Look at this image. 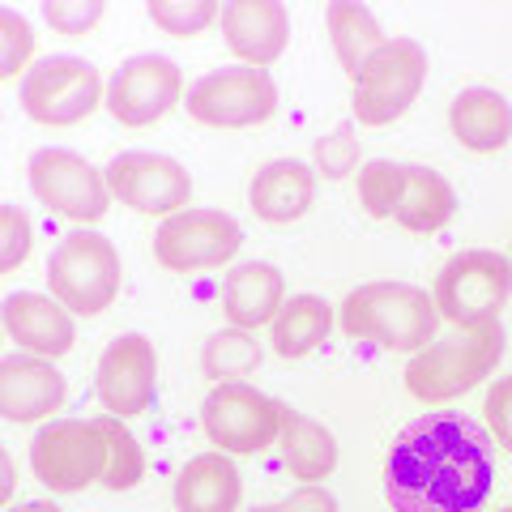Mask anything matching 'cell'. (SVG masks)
Here are the masks:
<instances>
[{"label": "cell", "instance_id": "cell-1", "mask_svg": "<svg viewBox=\"0 0 512 512\" xmlns=\"http://www.w3.org/2000/svg\"><path fill=\"white\" fill-rule=\"evenodd\" d=\"M495 487V448L461 410H427L402 427L384 457L393 512H478Z\"/></svg>", "mask_w": 512, "mask_h": 512}, {"label": "cell", "instance_id": "cell-2", "mask_svg": "<svg viewBox=\"0 0 512 512\" xmlns=\"http://www.w3.org/2000/svg\"><path fill=\"white\" fill-rule=\"evenodd\" d=\"M436 299L410 282H367L342 303V333L355 342L419 355L436 338Z\"/></svg>", "mask_w": 512, "mask_h": 512}, {"label": "cell", "instance_id": "cell-3", "mask_svg": "<svg viewBox=\"0 0 512 512\" xmlns=\"http://www.w3.org/2000/svg\"><path fill=\"white\" fill-rule=\"evenodd\" d=\"M500 359H504V325L487 320L478 329H466V338L457 333V338L431 342L427 350H419L406 367V389L427 406L453 402V397L470 393L474 384H483Z\"/></svg>", "mask_w": 512, "mask_h": 512}, {"label": "cell", "instance_id": "cell-4", "mask_svg": "<svg viewBox=\"0 0 512 512\" xmlns=\"http://www.w3.org/2000/svg\"><path fill=\"white\" fill-rule=\"evenodd\" d=\"M120 252L99 231L64 235L47 256V286L77 316H103L120 295Z\"/></svg>", "mask_w": 512, "mask_h": 512}, {"label": "cell", "instance_id": "cell-5", "mask_svg": "<svg viewBox=\"0 0 512 512\" xmlns=\"http://www.w3.org/2000/svg\"><path fill=\"white\" fill-rule=\"evenodd\" d=\"M512 295V261L500 252L470 248L457 252L436 278V312L457 329H478L500 320V308Z\"/></svg>", "mask_w": 512, "mask_h": 512}, {"label": "cell", "instance_id": "cell-6", "mask_svg": "<svg viewBox=\"0 0 512 512\" xmlns=\"http://www.w3.org/2000/svg\"><path fill=\"white\" fill-rule=\"evenodd\" d=\"M22 111L35 124L47 128H69L82 124L103 99V77L82 56H47L22 77Z\"/></svg>", "mask_w": 512, "mask_h": 512}, {"label": "cell", "instance_id": "cell-7", "mask_svg": "<svg viewBox=\"0 0 512 512\" xmlns=\"http://www.w3.org/2000/svg\"><path fill=\"white\" fill-rule=\"evenodd\" d=\"M427 82V52L414 39H389L355 77V120L367 128L402 120Z\"/></svg>", "mask_w": 512, "mask_h": 512}, {"label": "cell", "instance_id": "cell-8", "mask_svg": "<svg viewBox=\"0 0 512 512\" xmlns=\"http://www.w3.org/2000/svg\"><path fill=\"white\" fill-rule=\"evenodd\" d=\"M188 116L210 128H252L265 124L278 111V86L265 69L252 64H231V69H210L188 86Z\"/></svg>", "mask_w": 512, "mask_h": 512}, {"label": "cell", "instance_id": "cell-9", "mask_svg": "<svg viewBox=\"0 0 512 512\" xmlns=\"http://www.w3.org/2000/svg\"><path fill=\"white\" fill-rule=\"evenodd\" d=\"M30 470L47 491L73 495L99 483L107 474V440L99 423L82 419H60L47 423L35 440H30Z\"/></svg>", "mask_w": 512, "mask_h": 512}, {"label": "cell", "instance_id": "cell-10", "mask_svg": "<svg viewBox=\"0 0 512 512\" xmlns=\"http://www.w3.org/2000/svg\"><path fill=\"white\" fill-rule=\"evenodd\" d=\"M282 402L252 384H214L201 402V427L222 453H261L282 436Z\"/></svg>", "mask_w": 512, "mask_h": 512}, {"label": "cell", "instance_id": "cell-11", "mask_svg": "<svg viewBox=\"0 0 512 512\" xmlns=\"http://www.w3.org/2000/svg\"><path fill=\"white\" fill-rule=\"evenodd\" d=\"M26 175H30V192L47 210H56L73 222H99L111 205L107 175L73 150H56V146L35 150Z\"/></svg>", "mask_w": 512, "mask_h": 512}, {"label": "cell", "instance_id": "cell-12", "mask_svg": "<svg viewBox=\"0 0 512 512\" xmlns=\"http://www.w3.org/2000/svg\"><path fill=\"white\" fill-rule=\"evenodd\" d=\"M244 244L239 222L222 210H180L154 231V256L171 274L218 269Z\"/></svg>", "mask_w": 512, "mask_h": 512}, {"label": "cell", "instance_id": "cell-13", "mask_svg": "<svg viewBox=\"0 0 512 512\" xmlns=\"http://www.w3.org/2000/svg\"><path fill=\"white\" fill-rule=\"evenodd\" d=\"M107 184L111 197L137 214H180L192 201V175L184 163L171 154H150V150H124L107 163Z\"/></svg>", "mask_w": 512, "mask_h": 512}, {"label": "cell", "instance_id": "cell-14", "mask_svg": "<svg viewBox=\"0 0 512 512\" xmlns=\"http://www.w3.org/2000/svg\"><path fill=\"white\" fill-rule=\"evenodd\" d=\"M184 99V73L167 56H133L124 60L107 86V111L116 124L146 128L163 120L167 111Z\"/></svg>", "mask_w": 512, "mask_h": 512}, {"label": "cell", "instance_id": "cell-15", "mask_svg": "<svg viewBox=\"0 0 512 512\" xmlns=\"http://www.w3.org/2000/svg\"><path fill=\"white\" fill-rule=\"evenodd\" d=\"M154 384H158V355L154 342L141 333H120L116 342L103 346L99 372H94V389L107 414L116 419H133L154 402Z\"/></svg>", "mask_w": 512, "mask_h": 512}, {"label": "cell", "instance_id": "cell-16", "mask_svg": "<svg viewBox=\"0 0 512 512\" xmlns=\"http://www.w3.org/2000/svg\"><path fill=\"white\" fill-rule=\"evenodd\" d=\"M218 22L227 47L252 69L274 64L286 52V39H291V13L282 0H227Z\"/></svg>", "mask_w": 512, "mask_h": 512}, {"label": "cell", "instance_id": "cell-17", "mask_svg": "<svg viewBox=\"0 0 512 512\" xmlns=\"http://www.w3.org/2000/svg\"><path fill=\"white\" fill-rule=\"evenodd\" d=\"M5 333L39 359L69 355L73 342H77L73 312L64 308L56 295H39V291L5 295Z\"/></svg>", "mask_w": 512, "mask_h": 512}, {"label": "cell", "instance_id": "cell-18", "mask_svg": "<svg viewBox=\"0 0 512 512\" xmlns=\"http://www.w3.org/2000/svg\"><path fill=\"white\" fill-rule=\"evenodd\" d=\"M64 402V376L52 359L39 355H5L0 363V414L9 423H39Z\"/></svg>", "mask_w": 512, "mask_h": 512}, {"label": "cell", "instance_id": "cell-19", "mask_svg": "<svg viewBox=\"0 0 512 512\" xmlns=\"http://www.w3.org/2000/svg\"><path fill=\"white\" fill-rule=\"evenodd\" d=\"M248 201L256 218L265 222H295L312 210L316 201V171L299 158H274L252 175L248 184Z\"/></svg>", "mask_w": 512, "mask_h": 512}, {"label": "cell", "instance_id": "cell-20", "mask_svg": "<svg viewBox=\"0 0 512 512\" xmlns=\"http://www.w3.org/2000/svg\"><path fill=\"white\" fill-rule=\"evenodd\" d=\"M282 291L286 282L269 261H248L227 274L222 282V312L235 329H261L274 325V316L282 312Z\"/></svg>", "mask_w": 512, "mask_h": 512}, {"label": "cell", "instance_id": "cell-21", "mask_svg": "<svg viewBox=\"0 0 512 512\" xmlns=\"http://www.w3.org/2000/svg\"><path fill=\"white\" fill-rule=\"evenodd\" d=\"M448 128L466 150L474 154H495L508 146L512 137V107L500 90L487 86H470L461 90L453 107H448Z\"/></svg>", "mask_w": 512, "mask_h": 512}, {"label": "cell", "instance_id": "cell-22", "mask_svg": "<svg viewBox=\"0 0 512 512\" xmlns=\"http://www.w3.org/2000/svg\"><path fill=\"white\" fill-rule=\"evenodd\" d=\"M244 495V478L222 453H201L175 478V508L180 512H235Z\"/></svg>", "mask_w": 512, "mask_h": 512}, {"label": "cell", "instance_id": "cell-23", "mask_svg": "<svg viewBox=\"0 0 512 512\" xmlns=\"http://www.w3.org/2000/svg\"><path fill=\"white\" fill-rule=\"evenodd\" d=\"M278 448H282V466L291 470V478H299L303 487L329 478L333 466H338V440H333V431L325 423L308 419V414L291 410V406L282 410Z\"/></svg>", "mask_w": 512, "mask_h": 512}, {"label": "cell", "instance_id": "cell-24", "mask_svg": "<svg viewBox=\"0 0 512 512\" xmlns=\"http://www.w3.org/2000/svg\"><path fill=\"white\" fill-rule=\"evenodd\" d=\"M325 22H329L333 52H338L350 82H355V77L363 73V64L372 60L384 43H389L380 35V22L372 18V9L355 5V0H333V5L325 9Z\"/></svg>", "mask_w": 512, "mask_h": 512}, {"label": "cell", "instance_id": "cell-25", "mask_svg": "<svg viewBox=\"0 0 512 512\" xmlns=\"http://www.w3.org/2000/svg\"><path fill=\"white\" fill-rule=\"evenodd\" d=\"M333 329V308L320 295H295L291 303H282V312L269 325V342L282 359H303L329 338Z\"/></svg>", "mask_w": 512, "mask_h": 512}, {"label": "cell", "instance_id": "cell-26", "mask_svg": "<svg viewBox=\"0 0 512 512\" xmlns=\"http://www.w3.org/2000/svg\"><path fill=\"white\" fill-rule=\"evenodd\" d=\"M453 214H457L453 184L431 167H406V197H402V210H397V222H402L406 231L431 235V231L448 227Z\"/></svg>", "mask_w": 512, "mask_h": 512}, {"label": "cell", "instance_id": "cell-27", "mask_svg": "<svg viewBox=\"0 0 512 512\" xmlns=\"http://www.w3.org/2000/svg\"><path fill=\"white\" fill-rule=\"evenodd\" d=\"M261 367V342L248 329H222L201 346V372L214 384H235Z\"/></svg>", "mask_w": 512, "mask_h": 512}, {"label": "cell", "instance_id": "cell-28", "mask_svg": "<svg viewBox=\"0 0 512 512\" xmlns=\"http://www.w3.org/2000/svg\"><path fill=\"white\" fill-rule=\"evenodd\" d=\"M94 423H99L103 440H107V474H103V483L111 491L137 487L141 474H146V453H141L137 436L116 419V414H103V419H94Z\"/></svg>", "mask_w": 512, "mask_h": 512}, {"label": "cell", "instance_id": "cell-29", "mask_svg": "<svg viewBox=\"0 0 512 512\" xmlns=\"http://www.w3.org/2000/svg\"><path fill=\"white\" fill-rule=\"evenodd\" d=\"M406 197V163H389V158H372L359 167V205L372 218H397Z\"/></svg>", "mask_w": 512, "mask_h": 512}, {"label": "cell", "instance_id": "cell-30", "mask_svg": "<svg viewBox=\"0 0 512 512\" xmlns=\"http://www.w3.org/2000/svg\"><path fill=\"white\" fill-rule=\"evenodd\" d=\"M146 13H150L154 26L167 30V35L192 39V35L210 30L222 18V5H218V0H150Z\"/></svg>", "mask_w": 512, "mask_h": 512}, {"label": "cell", "instance_id": "cell-31", "mask_svg": "<svg viewBox=\"0 0 512 512\" xmlns=\"http://www.w3.org/2000/svg\"><path fill=\"white\" fill-rule=\"evenodd\" d=\"M107 13L103 0H43V18L60 35H86Z\"/></svg>", "mask_w": 512, "mask_h": 512}, {"label": "cell", "instance_id": "cell-32", "mask_svg": "<svg viewBox=\"0 0 512 512\" xmlns=\"http://www.w3.org/2000/svg\"><path fill=\"white\" fill-rule=\"evenodd\" d=\"M312 158H316V171L325 175V180H342V175H350L359 163V141L350 137V128H338V133L316 141Z\"/></svg>", "mask_w": 512, "mask_h": 512}, {"label": "cell", "instance_id": "cell-33", "mask_svg": "<svg viewBox=\"0 0 512 512\" xmlns=\"http://www.w3.org/2000/svg\"><path fill=\"white\" fill-rule=\"evenodd\" d=\"M0 269H18L26 256H30V218L18 210V205H0Z\"/></svg>", "mask_w": 512, "mask_h": 512}, {"label": "cell", "instance_id": "cell-34", "mask_svg": "<svg viewBox=\"0 0 512 512\" xmlns=\"http://www.w3.org/2000/svg\"><path fill=\"white\" fill-rule=\"evenodd\" d=\"M0 30H5V56H0V77H13L18 69H26L30 47H35V35H30V22L13 9H0Z\"/></svg>", "mask_w": 512, "mask_h": 512}, {"label": "cell", "instance_id": "cell-35", "mask_svg": "<svg viewBox=\"0 0 512 512\" xmlns=\"http://www.w3.org/2000/svg\"><path fill=\"white\" fill-rule=\"evenodd\" d=\"M487 423L508 453H512V376H500L487 393Z\"/></svg>", "mask_w": 512, "mask_h": 512}, {"label": "cell", "instance_id": "cell-36", "mask_svg": "<svg viewBox=\"0 0 512 512\" xmlns=\"http://www.w3.org/2000/svg\"><path fill=\"white\" fill-rule=\"evenodd\" d=\"M256 512H338V500L325 491V487H299L295 495H286L282 504H265V508H256Z\"/></svg>", "mask_w": 512, "mask_h": 512}, {"label": "cell", "instance_id": "cell-37", "mask_svg": "<svg viewBox=\"0 0 512 512\" xmlns=\"http://www.w3.org/2000/svg\"><path fill=\"white\" fill-rule=\"evenodd\" d=\"M9 512H60V508L47 504V500H35V504H22V508H9Z\"/></svg>", "mask_w": 512, "mask_h": 512}, {"label": "cell", "instance_id": "cell-38", "mask_svg": "<svg viewBox=\"0 0 512 512\" xmlns=\"http://www.w3.org/2000/svg\"><path fill=\"white\" fill-rule=\"evenodd\" d=\"M9 491H13V461L5 457V495H9Z\"/></svg>", "mask_w": 512, "mask_h": 512}, {"label": "cell", "instance_id": "cell-39", "mask_svg": "<svg viewBox=\"0 0 512 512\" xmlns=\"http://www.w3.org/2000/svg\"><path fill=\"white\" fill-rule=\"evenodd\" d=\"M504 512H512V508H504Z\"/></svg>", "mask_w": 512, "mask_h": 512}]
</instances>
